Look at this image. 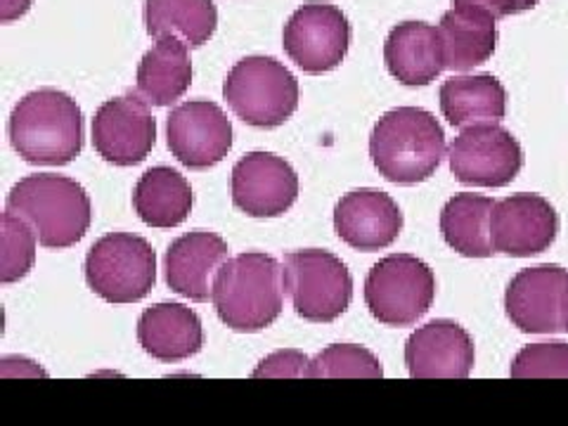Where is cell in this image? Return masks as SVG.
Instances as JSON below:
<instances>
[{
	"instance_id": "1",
	"label": "cell",
	"mask_w": 568,
	"mask_h": 426,
	"mask_svg": "<svg viewBox=\"0 0 568 426\" xmlns=\"http://www.w3.org/2000/svg\"><path fill=\"white\" fill-rule=\"evenodd\" d=\"M8 135L27 164L67 166L83 150L81 106L58 88H39L17 102Z\"/></svg>"
},
{
	"instance_id": "2",
	"label": "cell",
	"mask_w": 568,
	"mask_h": 426,
	"mask_svg": "<svg viewBox=\"0 0 568 426\" xmlns=\"http://www.w3.org/2000/svg\"><path fill=\"white\" fill-rule=\"evenodd\" d=\"M446 152V133L438 119L419 106L386 112L369 135L372 164L396 185L429 181Z\"/></svg>"
},
{
	"instance_id": "3",
	"label": "cell",
	"mask_w": 568,
	"mask_h": 426,
	"mask_svg": "<svg viewBox=\"0 0 568 426\" xmlns=\"http://www.w3.org/2000/svg\"><path fill=\"white\" fill-rule=\"evenodd\" d=\"M211 301L230 329L248 334L271 327L284 306L282 265L261 252L227 258L213 280Z\"/></svg>"
},
{
	"instance_id": "4",
	"label": "cell",
	"mask_w": 568,
	"mask_h": 426,
	"mask_svg": "<svg viewBox=\"0 0 568 426\" xmlns=\"http://www.w3.org/2000/svg\"><path fill=\"white\" fill-rule=\"evenodd\" d=\"M6 209L24 219L45 248L74 246L93 223V204L88 192L71 178L55 173L22 178L10 190Z\"/></svg>"
},
{
	"instance_id": "5",
	"label": "cell",
	"mask_w": 568,
	"mask_h": 426,
	"mask_svg": "<svg viewBox=\"0 0 568 426\" xmlns=\"http://www.w3.org/2000/svg\"><path fill=\"white\" fill-rule=\"evenodd\" d=\"M223 98L246 126L277 129L296 112L298 81L280 60L248 55L227 71Z\"/></svg>"
},
{
	"instance_id": "6",
	"label": "cell",
	"mask_w": 568,
	"mask_h": 426,
	"mask_svg": "<svg viewBox=\"0 0 568 426\" xmlns=\"http://www.w3.org/2000/svg\"><path fill=\"white\" fill-rule=\"evenodd\" d=\"M83 273L88 287L106 304H138L156 284V252L145 237L110 233L88 248Z\"/></svg>"
},
{
	"instance_id": "7",
	"label": "cell",
	"mask_w": 568,
	"mask_h": 426,
	"mask_svg": "<svg viewBox=\"0 0 568 426\" xmlns=\"http://www.w3.org/2000/svg\"><path fill=\"white\" fill-rule=\"evenodd\" d=\"M282 280L296 315L308 323H334L351 306V271L325 248H298L284 256Z\"/></svg>"
},
{
	"instance_id": "8",
	"label": "cell",
	"mask_w": 568,
	"mask_h": 426,
	"mask_svg": "<svg viewBox=\"0 0 568 426\" xmlns=\"http://www.w3.org/2000/svg\"><path fill=\"white\" fill-rule=\"evenodd\" d=\"M436 298L434 271L413 254H394L372 265L365 280V304L377 323L410 327L429 313Z\"/></svg>"
},
{
	"instance_id": "9",
	"label": "cell",
	"mask_w": 568,
	"mask_h": 426,
	"mask_svg": "<svg viewBox=\"0 0 568 426\" xmlns=\"http://www.w3.org/2000/svg\"><path fill=\"white\" fill-rule=\"evenodd\" d=\"M450 171L462 185L507 187L524 166L519 140L497 123L462 131L448 150Z\"/></svg>"
},
{
	"instance_id": "10",
	"label": "cell",
	"mask_w": 568,
	"mask_h": 426,
	"mask_svg": "<svg viewBox=\"0 0 568 426\" xmlns=\"http://www.w3.org/2000/svg\"><path fill=\"white\" fill-rule=\"evenodd\" d=\"M284 52L306 74H323L339 67L351 45V22L342 8L306 3L292 12L282 33Z\"/></svg>"
},
{
	"instance_id": "11",
	"label": "cell",
	"mask_w": 568,
	"mask_h": 426,
	"mask_svg": "<svg viewBox=\"0 0 568 426\" xmlns=\"http://www.w3.org/2000/svg\"><path fill=\"white\" fill-rule=\"evenodd\" d=\"M156 142V119L138 93L106 100L93 119V148L112 166H138Z\"/></svg>"
},
{
	"instance_id": "12",
	"label": "cell",
	"mask_w": 568,
	"mask_h": 426,
	"mask_svg": "<svg viewBox=\"0 0 568 426\" xmlns=\"http://www.w3.org/2000/svg\"><path fill=\"white\" fill-rule=\"evenodd\" d=\"M166 140L185 169L204 171L221 164L233 148V123L216 102L190 100L169 114Z\"/></svg>"
},
{
	"instance_id": "13",
	"label": "cell",
	"mask_w": 568,
	"mask_h": 426,
	"mask_svg": "<svg viewBox=\"0 0 568 426\" xmlns=\"http://www.w3.org/2000/svg\"><path fill=\"white\" fill-rule=\"evenodd\" d=\"M557 235V211L540 194H511L493 206L490 244L497 254L514 258L538 256L555 244Z\"/></svg>"
},
{
	"instance_id": "14",
	"label": "cell",
	"mask_w": 568,
	"mask_h": 426,
	"mask_svg": "<svg viewBox=\"0 0 568 426\" xmlns=\"http://www.w3.org/2000/svg\"><path fill=\"white\" fill-rule=\"evenodd\" d=\"M233 204L252 219H275L298 200L294 166L271 152H248L233 169Z\"/></svg>"
},
{
	"instance_id": "15",
	"label": "cell",
	"mask_w": 568,
	"mask_h": 426,
	"mask_svg": "<svg viewBox=\"0 0 568 426\" xmlns=\"http://www.w3.org/2000/svg\"><path fill=\"white\" fill-rule=\"evenodd\" d=\"M568 271L559 265H532L511 277L505 292V311L524 334H559L561 294Z\"/></svg>"
},
{
	"instance_id": "16",
	"label": "cell",
	"mask_w": 568,
	"mask_h": 426,
	"mask_svg": "<svg viewBox=\"0 0 568 426\" xmlns=\"http://www.w3.org/2000/svg\"><path fill=\"white\" fill-rule=\"evenodd\" d=\"M474 361V339L453 320H434L413 332L405 344V363L415 379H465Z\"/></svg>"
},
{
	"instance_id": "17",
	"label": "cell",
	"mask_w": 568,
	"mask_h": 426,
	"mask_svg": "<svg viewBox=\"0 0 568 426\" xmlns=\"http://www.w3.org/2000/svg\"><path fill=\"white\" fill-rule=\"evenodd\" d=\"M334 230L348 246L372 254L398 240L403 211L382 190H353L334 209Z\"/></svg>"
},
{
	"instance_id": "18",
	"label": "cell",
	"mask_w": 568,
	"mask_h": 426,
	"mask_svg": "<svg viewBox=\"0 0 568 426\" xmlns=\"http://www.w3.org/2000/svg\"><path fill=\"white\" fill-rule=\"evenodd\" d=\"M138 342L159 363H181L204 348V327L190 306L162 301L142 311Z\"/></svg>"
},
{
	"instance_id": "19",
	"label": "cell",
	"mask_w": 568,
	"mask_h": 426,
	"mask_svg": "<svg viewBox=\"0 0 568 426\" xmlns=\"http://www.w3.org/2000/svg\"><path fill=\"white\" fill-rule=\"evenodd\" d=\"M227 261V242L216 233H187L166 252L164 271L171 292L190 301H209L213 280Z\"/></svg>"
},
{
	"instance_id": "20",
	"label": "cell",
	"mask_w": 568,
	"mask_h": 426,
	"mask_svg": "<svg viewBox=\"0 0 568 426\" xmlns=\"http://www.w3.org/2000/svg\"><path fill=\"white\" fill-rule=\"evenodd\" d=\"M384 62L398 83L429 85L446 69L438 29L417 20L396 24L386 36Z\"/></svg>"
},
{
	"instance_id": "21",
	"label": "cell",
	"mask_w": 568,
	"mask_h": 426,
	"mask_svg": "<svg viewBox=\"0 0 568 426\" xmlns=\"http://www.w3.org/2000/svg\"><path fill=\"white\" fill-rule=\"evenodd\" d=\"M443 60L450 71H469L488 62L497 45L495 14L478 6H453L438 24Z\"/></svg>"
},
{
	"instance_id": "22",
	"label": "cell",
	"mask_w": 568,
	"mask_h": 426,
	"mask_svg": "<svg viewBox=\"0 0 568 426\" xmlns=\"http://www.w3.org/2000/svg\"><path fill=\"white\" fill-rule=\"evenodd\" d=\"M438 100L443 116L457 129L497 123L507 114V91L493 74L453 77L440 85Z\"/></svg>"
},
{
	"instance_id": "23",
	"label": "cell",
	"mask_w": 568,
	"mask_h": 426,
	"mask_svg": "<svg viewBox=\"0 0 568 426\" xmlns=\"http://www.w3.org/2000/svg\"><path fill=\"white\" fill-rule=\"evenodd\" d=\"M192 83L187 45L178 39H159L138 64L135 93L152 106H171Z\"/></svg>"
},
{
	"instance_id": "24",
	"label": "cell",
	"mask_w": 568,
	"mask_h": 426,
	"mask_svg": "<svg viewBox=\"0 0 568 426\" xmlns=\"http://www.w3.org/2000/svg\"><path fill=\"white\" fill-rule=\"evenodd\" d=\"M194 194L183 173L169 166H154L140 175L133 190V209L142 223L171 230L185 223L192 213Z\"/></svg>"
},
{
	"instance_id": "25",
	"label": "cell",
	"mask_w": 568,
	"mask_h": 426,
	"mask_svg": "<svg viewBox=\"0 0 568 426\" xmlns=\"http://www.w3.org/2000/svg\"><path fill=\"white\" fill-rule=\"evenodd\" d=\"M495 200L484 194L459 192L440 211V235L450 248L467 258L493 256L490 213Z\"/></svg>"
},
{
	"instance_id": "26",
	"label": "cell",
	"mask_w": 568,
	"mask_h": 426,
	"mask_svg": "<svg viewBox=\"0 0 568 426\" xmlns=\"http://www.w3.org/2000/svg\"><path fill=\"white\" fill-rule=\"evenodd\" d=\"M145 27L154 39L202 48L219 27V10L213 0H145Z\"/></svg>"
},
{
	"instance_id": "27",
	"label": "cell",
	"mask_w": 568,
	"mask_h": 426,
	"mask_svg": "<svg viewBox=\"0 0 568 426\" xmlns=\"http://www.w3.org/2000/svg\"><path fill=\"white\" fill-rule=\"evenodd\" d=\"M384 367L372 351L358 344H334L311 361V377L332 379V377H365L379 379Z\"/></svg>"
},
{
	"instance_id": "28",
	"label": "cell",
	"mask_w": 568,
	"mask_h": 426,
	"mask_svg": "<svg viewBox=\"0 0 568 426\" xmlns=\"http://www.w3.org/2000/svg\"><path fill=\"white\" fill-rule=\"evenodd\" d=\"M36 237L33 227L14 216L12 211H3V246H0V280L12 284L31 273L36 263Z\"/></svg>"
},
{
	"instance_id": "29",
	"label": "cell",
	"mask_w": 568,
	"mask_h": 426,
	"mask_svg": "<svg viewBox=\"0 0 568 426\" xmlns=\"http://www.w3.org/2000/svg\"><path fill=\"white\" fill-rule=\"evenodd\" d=\"M509 372L511 377H568V344H528L517 353Z\"/></svg>"
},
{
	"instance_id": "30",
	"label": "cell",
	"mask_w": 568,
	"mask_h": 426,
	"mask_svg": "<svg viewBox=\"0 0 568 426\" xmlns=\"http://www.w3.org/2000/svg\"><path fill=\"white\" fill-rule=\"evenodd\" d=\"M252 377H311V358L306 353L294 348L275 351L268 358L258 363V367L252 372Z\"/></svg>"
},
{
	"instance_id": "31",
	"label": "cell",
	"mask_w": 568,
	"mask_h": 426,
	"mask_svg": "<svg viewBox=\"0 0 568 426\" xmlns=\"http://www.w3.org/2000/svg\"><path fill=\"white\" fill-rule=\"evenodd\" d=\"M538 3L540 0H453V6H478V8H486L495 17L519 14L536 8Z\"/></svg>"
},
{
	"instance_id": "32",
	"label": "cell",
	"mask_w": 568,
	"mask_h": 426,
	"mask_svg": "<svg viewBox=\"0 0 568 426\" xmlns=\"http://www.w3.org/2000/svg\"><path fill=\"white\" fill-rule=\"evenodd\" d=\"M33 6V0H3L0 3V17H3V24H10L14 20L24 17Z\"/></svg>"
},
{
	"instance_id": "33",
	"label": "cell",
	"mask_w": 568,
	"mask_h": 426,
	"mask_svg": "<svg viewBox=\"0 0 568 426\" xmlns=\"http://www.w3.org/2000/svg\"><path fill=\"white\" fill-rule=\"evenodd\" d=\"M561 325H564V332H568V282L561 294Z\"/></svg>"
}]
</instances>
